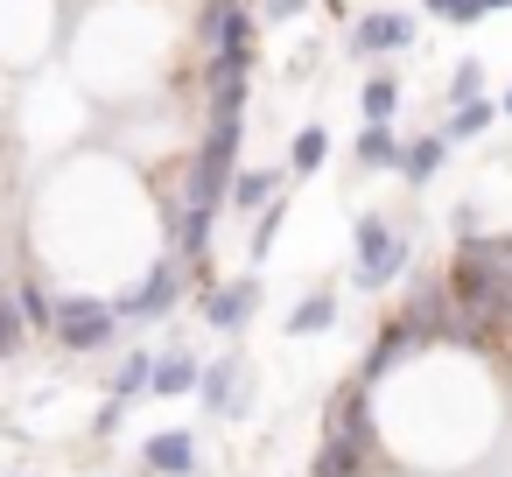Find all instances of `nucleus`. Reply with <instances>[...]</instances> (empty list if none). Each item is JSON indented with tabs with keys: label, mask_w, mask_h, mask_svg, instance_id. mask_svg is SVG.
I'll return each mask as SVG.
<instances>
[{
	"label": "nucleus",
	"mask_w": 512,
	"mask_h": 477,
	"mask_svg": "<svg viewBox=\"0 0 512 477\" xmlns=\"http://www.w3.org/2000/svg\"><path fill=\"white\" fill-rule=\"evenodd\" d=\"M330 442H351V449H372V386L351 379L330 407Z\"/></svg>",
	"instance_id": "nucleus-7"
},
{
	"label": "nucleus",
	"mask_w": 512,
	"mask_h": 477,
	"mask_svg": "<svg viewBox=\"0 0 512 477\" xmlns=\"http://www.w3.org/2000/svg\"><path fill=\"white\" fill-rule=\"evenodd\" d=\"M414 36H421V22H414L407 8H365V15L344 29L351 57H400V50H414Z\"/></svg>",
	"instance_id": "nucleus-3"
},
{
	"label": "nucleus",
	"mask_w": 512,
	"mask_h": 477,
	"mask_svg": "<svg viewBox=\"0 0 512 477\" xmlns=\"http://www.w3.org/2000/svg\"><path fill=\"white\" fill-rule=\"evenodd\" d=\"M302 8H309V0H260V15H267V22H295Z\"/></svg>",
	"instance_id": "nucleus-26"
},
{
	"label": "nucleus",
	"mask_w": 512,
	"mask_h": 477,
	"mask_svg": "<svg viewBox=\"0 0 512 477\" xmlns=\"http://www.w3.org/2000/svg\"><path fill=\"white\" fill-rule=\"evenodd\" d=\"M176 295H183V260L169 253V260H155V267L141 274V288H127V295L113 302V316H120V323H155V316L176 309Z\"/></svg>",
	"instance_id": "nucleus-4"
},
{
	"label": "nucleus",
	"mask_w": 512,
	"mask_h": 477,
	"mask_svg": "<svg viewBox=\"0 0 512 477\" xmlns=\"http://www.w3.org/2000/svg\"><path fill=\"white\" fill-rule=\"evenodd\" d=\"M463 99H484V64H477V57H463V64L449 71V106H463Z\"/></svg>",
	"instance_id": "nucleus-23"
},
{
	"label": "nucleus",
	"mask_w": 512,
	"mask_h": 477,
	"mask_svg": "<svg viewBox=\"0 0 512 477\" xmlns=\"http://www.w3.org/2000/svg\"><path fill=\"white\" fill-rule=\"evenodd\" d=\"M421 8H428L435 22H449V29H470V22H484V15H498V8H512V0H421Z\"/></svg>",
	"instance_id": "nucleus-19"
},
{
	"label": "nucleus",
	"mask_w": 512,
	"mask_h": 477,
	"mask_svg": "<svg viewBox=\"0 0 512 477\" xmlns=\"http://www.w3.org/2000/svg\"><path fill=\"white\" fill-rule=\"evenodd\" d=\"M393 162H400V134H393V127H358V141H351V169H365V176H393Z\"/></svg>",
	"instance_id": "nucleus-13"
},
{
	"label": "nucleus",
	"mask_w": 512,
	"mask_h": 477,
	"mask_svg": "<svg viewBox=\"0 0 512 477\" xmlns=\"http://www.w3.org/2000/svg\"><path fill=\"white\" fill-rule=\"evenodd\" d=\"M120 421H127V400H106V407H99V421H92V428H99V435H113V428H120Z\"/></svg>",
	"instance_id": "nucleus-27"
},
{
	"label": "nucleus",
	"mask_w": 512,
	"mask_h": 477,
	"mask_svg": "<svg viewBox=\"0 0 512 477\" xmlns=\"http://www.w3.org/2000/svg\"><path fill=\"white\" fill-rule=\"evenodd\" d=\"M197 393H204V407H211V414H239V407H246L239 351H232V358H218V365H204V372H197Z\"/></svg>",
	"instance_id": "nucleus-12"
},
{
	"label": "nucleus",
	"mask_w": 512,
	"mask_h": 477,
	"mask_svg": "<svg viewBox=\"0 0 512 477\" xmlns=\"http://www.w3.org/2000/svg\"><path fill=\"white\" fill-rule=\"evenodd\" d=\"M141 456H148L155 477H190V470H197V435H190V428H162V435L141 442Z\"/></svg>",
	"instance_id": "nucleus-9"
},
{
	"label": "nucleus",
	"mask_w": 512,
	"mask_h": 477,
	"mask_svg": "<svg viewBox=\"0 0 512 477\" xmlns=\"http://www.w3.org/2000/svg\"><path fill=\"white\" fill-rule=\"evenodd\" d=\"M50 337L64 344V351H106L113 337H120V316H113V302L106 295H85V288H64V295H50Z\"/></svg>",
	"instance_id": "nucleus-2"
},
{
	"label": "nucleus",
	"mask_w": 512,
	"mask_h": 477,
	"mask_svg": "<svg viewBox=\"0 0 512 477\" xmlns=\"http://www.w3.org/2000/svg\"><path fill=\"white\" fill-rule=\"evenodd\" d=\"M442 162H449V141H442V134H414V141H400L393 176L421 190V183H435V176H442Z\"/></svg>",
	"instance_id": "nucleus-10"
},
{
	"label": "nucleus",
	"mask_w": 512,
	"mask_h": 477,
	"mask_svg": "<svg viewBox=\"0 0 512 477\" xmlns=\"http://www.w3.org/2000/svg\"><path fill=\"white\" fill-rule=\"evenodd\" d=\"M260 302H267V295H260V281H253V274L218 281V288L204 295V323H211V330H225V337H239V330L260 316Z\"/></svg>",
	"instance_id": "nucleus-5"
},
{
	"label": "nucleus",
	"mask_w": 512,
	"mask_h": 477,
	"mask_svg": "<svg viewBox=\"0 0 512 477\" xmlns=\"http://www.w3.org/2000/svg\"><path fill=\"white\" fill-rule=\"evenodd\" d=\"M274 239H281V197H274L267 211H253V260H267Z\"/></svg>",
	"instance_id": "nucleus-24"
},
{
	"label": "nucleus",
	"mask_w": 512,
	"mask_h": 477,
	"mask_svg": "<svg viewBox=\"0 0 512 477\" xmlns=\"http://www.w3.org/2000/svg\"><path fill=\"white\" fill-rule=\"evenodd\" d=\"M400 323L414 330V344H449V288L442 281H414L400 302Z\"/></svg>",
	"instance_id": "nucleus-6"
},
{
	"label": "nucleus",
	"mask_w": 512,
	"mask_h": 477,
	"mask_svg": "<svg viewBox=\"0 0 512 477\" xmlns=\"http://www.w3.org/2000/svg\"><path fill=\"white\" fill-rule=\"evenodd\" d=\"M281 183H288V169H232L225 204H232L239 218H253V211H267V204L281 197Z\"/></svg>",
	"instance_id": "nucleus-8"
},
{
	"label": "nucleus",
	"mask_w": 512,
	"mask_h": 477,
	"mask_svg": "<svg viewBox=\"0 0 512 477\" xmlns=\"http://www.w3.org/2000/svg\"><path fill=\"white\" fill-rule=\"evenodd\" d=\"M148 365H155V351H127V358H120V372H113V400H127V407H134V400L148 393Z\"/></svg>",
	"instance_id": "nucleus-20"
},
{
	"label": "nucleus",
	"mask_w": 512,
	"mask_h": 477,
	"mask_svg": "<svg viewBox=\"0 0 512 477\" xmlns=\"http://www.w3.org/2000/svg\"><path fill=\"white\" fill-rule=\"evenodd\" d=\"M323 162H330V134H323V127L309 120V127H302V134L288 141V176H316Z\"/></svg>",
	"instance_id": "nucleus-17"
},
{
	"label": "nucleus",
	"mask_w": 512,
	"mask_h": 477,
	"mask_svg": "<svg viewBox=\"0 0 512 477\" xmlns=\"http://www.w3.org/2000/svg\"><path fill=\"white\" fill-rule=\"evenodd\" d=\"M197 358H190V344H169V351H155V365H148V393L155 400H176V393H190L197 386Z\"/></svg>",
	"instance_id": "nucleus-11"
},
{
	"label": "nucleus",
	"mask_w": 512,
	"mask_h": 477,
	"mask_svg": "<svg viewBox=\"0 0 512 477\" xmlns=\"http://www.w3.org/2000/svg\"><path fill=\"white\" fill-rule=\"evenodd\" d=\"M8 302L22 309V323H29V330H50V288H43V281H15V288H8Z\"/></svg>",
	"instance_id": "nucleus-21"
},
{
	"label": "nucleus",
	"mask_w": 512,
	"mask_h": 477,
	"mask_svg": "<svg viewBox=\"0 0 512 477\" xmlns=\"http://www.w3.org/2000/svg\"><path fill=\"white\" fill-rule=\"evenodd\" d=\"M29 344V323H22V309L8 302V288H0V358H15Z\"/></svg>",
	"instance_id": "nucleus-22"
},
{
	"label": "nucleus",
	"mask_w": 512,
	"mask_h": 477,
	"mask_svg": "<svg viewBox=\"0 0 512 477\" xmlns=\"http://www.w3.org/2000/svg\"><path fill=\"white\" fill-rule=\"evenodd\" d=\"M414 267V239L393 225V218H358V232H351V274H358V288H393L400 274Z\"/></svg>",
	"instance_id": "nucleus-1"
},
{
	"label": "nucleus",
	"mask_w": 512,
	"mask_h": 477,
	"mask_svg": "<svg viewBox=\"0 0 512 477\" xmlns=\"http://www.w3.org/2000/svg\"><path fill=\"white\" fill-rule=\"evenodd\" d=\"M449 225H456V239H470V232H484V211H477V204H456Z\"/></svg>",
	"instance_id": "nucleus-25"
},
{
	"label": "nucleus",
	"mask_w": 512,
	"mask_h": 477,
	"mask_svg": "<svg viewBox=\"0 0 512 477\" xmlns=\"http://www.w3.org/2000/svg\"><path fill=\"white\" fill-rule=\"evenodd\" d=\"M498 120H512V92H505V99H498Z\"/></svg>",
	"instance_id": "nucleus-28"
},
{
	"label": "nucleus",
	"mask_w": 512,
	"mask_h": 477,
	"mask_svg": "<svg viewBox=\"0 0 512 477\" xmlns=\"http://www.w3.org/2000/svg\"><path fill=\"white\" fill-rule=\"evenodd\" d=\"M491 120H498V106H491V99H463V106H449V120H442L435 134L456 148V141H477V134H491Z\"/></svg>",
	"instance_id": "nucleus-16"
},
{
	"label": "nucleus",
	"mask_w": 512,
	"mask_h": 477,
	"mask_svg": "<svg viewBox=\"0 0 512 477\" xmlns=\"http://www.w3.org/2000/svg\"><path fill=\"white\" fill-rule=\"evenodd\" d=\"M330 323H337V295L330 288H316V295H302L288 309V337H309V330H330Z\"/></svg>",
	"instance_id": "nucleus-18"
},
{
	"label": "nucleus",
	"mask_w": 512,
	"mask_h": 477,
	"mask_svg": "<svg viewBox=\"0 0 512 477\" xmlns=\"http://www.w3.org/2000/svg\"><path fill=\"white\" fill-rule=\"evenodd\" d=\"M358 113H365V127H393V113H400V78H393V71H372V78L358 85Z\"/></svg>",
	"instance_id": "nucleus-14"
},
{
	"label": "nucleus",
	"mask_w": 512,
	"mask_h": 477,
	"mask_svg": "<svg viewBox=\"0 0 512 477\" xmlns=\"http://www.w3.org/2000/svg\"><path fill=\"white\" fill-rule=\"evenodd\" d=\"M407 351H421V344H414V330H407V323L393 316V323H386V330L372 337V358H365V386H372V379H386V372H393V365H400Z\"/></svg>",
	"instance_id": "nucleus-15"
}]
</instances>
